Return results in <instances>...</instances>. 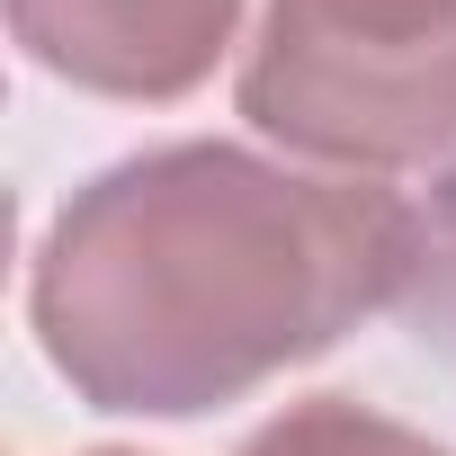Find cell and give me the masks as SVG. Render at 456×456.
Returning a JSON list of instances; mask_svg holds the SVG:
<instances>
[{"label":"cell","instance_id":"6da1fadb","mask_svg":"<svg viewBox=\"0 0 456 456\" xmlns=\"http://www.w3.org/2000/svg\"><path fill=\"white\" fill-rule=\"evenodd\" d=\"M411 287V206L242 143H170L81 188L37 251L28 314L99 411H206L322 358Z\"/></svg>","mask_w":456,"mask_h":456},{"label":"cell","instance_id":"3957f363","mask_svg":"<svg viewBox=\"0 0 456 456\" xmlns=\"http://www.w3.org/2000/svg\"><path fill=\"white\" fill-rule=\"evenodd\" d=\"M242 0H10L19 45L108 99H179L233 45Z\"/></svg>","mask_w":456,"mask_h":456},{"label":"cell","instance_id":"7a4b0ae2","mask_svg":"<svg viewBox=\"0 0 456 456\" xmlns=\"http://www.w3.org/2000/svg\"><path fill=\"white\" fill-rule=\"evenodd\" d=\"M242 117L314 161L411 170L456 143V0H269Z\"/></svg>","mask_w":456,"mask_h":456},{"label":"cell","instance_id":"8992f818","mask_svg":"<svg viewBox=\"0 0 456 456\" xmlns=\"http://www.w3.org/2000/svg\"><path fill=\"white\" fill-rule=\"evenodd\" d=\"M99 456H126V447H99Z\"/></svg>","mask_w":456,"mask_h":456},{"label":"cell","instance_id":"277c9868","mask_svg":"<svg viewBox=\"0 0 456 456\" xmlns=\"http://www.w3.org/2000/svg\"><path fill=\"white\" fill-rule=\"evenodd\" d=\"M242 456H447V447H429L420 429H403V420H385L349 394H314V403L278 411Z\"/></svg>","mask_w":456,"mask_h":456},{"label":"cell","instance_id":"5b68a950","mask_svg":"<svg viewBox=\"0 0 456 456\" xmlns=\"http://www.w3.org/2000/svg\"><path fill=\"white\" fill-rule=\"evenodd\" d=\"M403 314L456 340V170L429 188V206H411V287Z\"/></svg>","mask_w":456,"mask_h":456}]
</instances>
